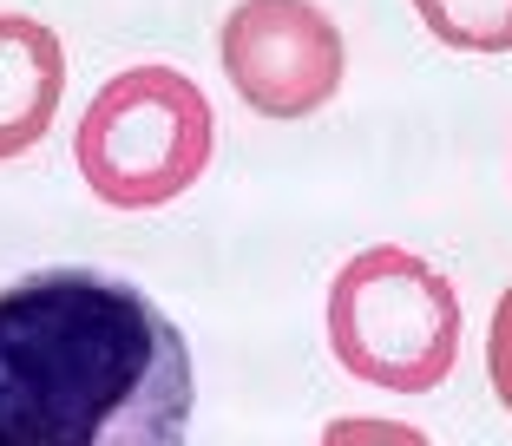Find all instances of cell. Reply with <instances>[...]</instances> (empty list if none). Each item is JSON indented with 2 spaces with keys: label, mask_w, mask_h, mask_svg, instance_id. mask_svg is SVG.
<instances>
[{
  "label": "cell",
  "mask_w": 512,
  "mask_h": 446,
  "mask_svg": "<svg viewBox=\"0 0 512 446\" xmlns=\"http://www.w3.org/2000/svg\"><path fill=\"white\" fill-rule=\"evenodd\" d=\"M184 328L125 276L33 269L0 289V446H184Z\"/></svg>",
  "instance_id": "1"
},
{
  "label": "cell",
  "mask_w": 512,
  "mask_h": 446,
  "mask_svg": "<svg viewBox=\"0 0 512 446\" xmlns=\"http://www.w3.org/2000/svg\"><path fill=\"white\" fill-rule=\"evenodd\" d=\"M217 151L211 99L178 66H125L92 92L73 132L79 178L112 210H158L184 197Z\"/></svg>",
  "instance_id": "2"
},
{
  "label": "cell",
  "mask_w": 512,
  "mask_h": 446,
  "mask_svg": "<svg viewBox=\"0 0 512 446\" xmlns=\"http://www.w3.org/2000/svg\"><path fill=\"white\" fill-rule=\"evenodd\" d=\"M460 296L427 256L375 243L329 283V348L355 381L388 394H434L460 361Z\"/></svg>",
  "instance_id": "3"
},
{
  "label": "cell",
  "mask_w": 512,
  "mask_h": 446,
  "mask_svg": "<svg viewBox=\"0 0 512 446\" xmlns=\"http://www.w3.org/2000/svg\"><path fill=\"white\" fill-rule=\"evenodd\" d=\"M224 79L263 119H309L342 92L348 46L316 0H237L217 27Z\"/></svg>",
  "instance_id": "4"
},
{
  "label": "cell",
  "mask_w": 512,
  "mask_h": 446,
  "mask_svg": "<svg viewBox=\"0 0 512 446\" xmlns=\"http://www.w3.org/2000/svg\"><path fill=\"white\" fill-rule=\"evenodd\" d=\"M60 92H66L60 33L46 20L0 14V158H20L53 132Z\"/></svg>",
  "instance_id": "5"
},
{
  "label": "cell",
  "mask_w": 512,
  "mask_h": 446,
  "mask_svg": "<svg viewBox=\"0 0 512 446\" xmlns=\"http://www.w3.org/2000/svg\"><path fill=\"white\" fill-rule=\"evenodd\" d=\"M414 14L453 53H512V0H414Z\"/></svg>",
  "instance_id": "6"
},
{
  "label": "cell",
  "mask_w": 512,
  "mask_h": 446,
  "mask_svg": "<svg viewBox=\"0 0 512 446\" xmlns=\"http://www.w3.org/2000/svg\"><path fill=\"white\" fill-rule=\"evenodd\" d=\"M316 446H434L421 427H407V420H375V414H342L322 427Z\"/></svg>",
  "instance_id": "7"
},
{
  "label": "cell",
  "mask_w": 512,
  "mask_h": 446,
  "mask_svg": "<svg viewBox=\"0 0 512 446\" xmlns=\"http://www.w3.org/2000/svg\"><path fill=\"white\" fill-rule=\"evenodd\" d=\"M486 374H493L499 407L512 414V283H506V296H499V309H493V328H486Z\"/></svg>",
  "instance_id": "8"
}]
</instances>
